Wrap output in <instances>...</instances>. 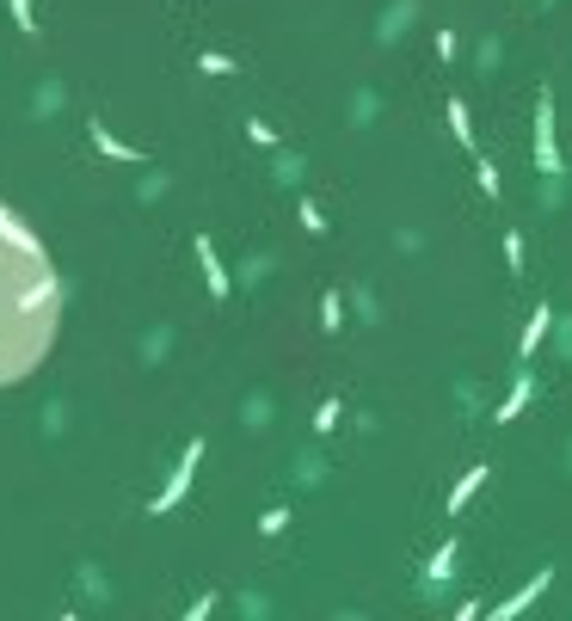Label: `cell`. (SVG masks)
Segmentation results:
<instances>
[{
	"label": "cell",
	"mask_w": 572,
	"mask_h": 621,
	"mask_svg": "<svg viewBox=\"0 0 572 621\" xmlns=\"http://www.w3.org/2000/svg\"><path fill=\"white\" fill-rule=\"evenodd\" d=\"M56 327V283L31 234L0 216V382H13Z\"/></svg>",
	"instance_id": "6da1fadb"
}]
</instances>
